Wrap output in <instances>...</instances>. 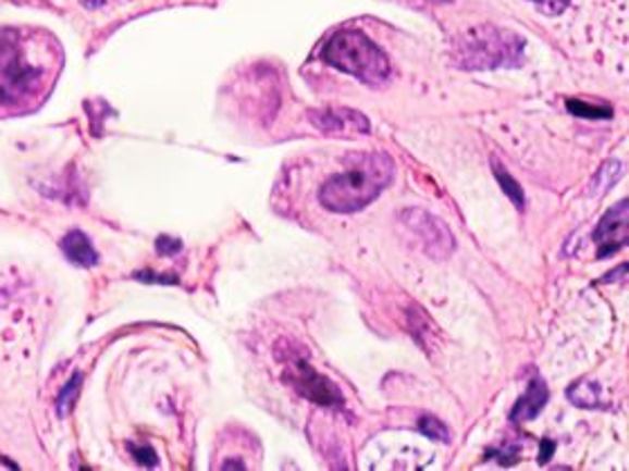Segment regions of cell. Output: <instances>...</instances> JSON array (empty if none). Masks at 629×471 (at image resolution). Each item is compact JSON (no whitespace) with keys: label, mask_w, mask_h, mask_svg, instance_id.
<instances>
[{"label":"cell","mask_w":629,"mask_h":471,"mask_svg":"<svg viewBox=\"0 0 629 471\" xmlns=\"http://www.w3.org/2000/svg\"><path fill=\"white\" fill-rule=\"evenodd\" d=\"M59 52L46 36L0 29V108H25L48 95L57 79Z\"/></svg>","instance_id":"1"},{"label":"cell","mask_w":629,"mask_h":471,"mask_svg":"<svg viewBox=\"0 0 629 471\" xmlns=\"http://www.w3.org/2000/svg\"><path fill=\"white\" fill-rule=\"evenodd\" d=\"M418 429H421V433H425L428 438L432 441H441V443H447L449 441V431L447 426L434 418V416H423L421 422H418Z\"/></svg>","instance_id":"14"},{"label":"cell","mask_w":629,"mask_h":471,"mask_svg":"<svg viewBox=\"0 0 629 471\" xmlns=\"http://www.w3.org/2000/svg\"><path fill=\"white\" fill-rule=\"evenodd\" d=\"M620 173H622V164L618 160L605 162L603 169L591 179L589 196H605L616 185V179L620 177Z\"/></svg>","instance_id":"12"},{"label":"cell","mask_w":629,"mask_h":471,"mask_svg":"<svg viewBox=\"0 0 629 471\" xmlns=\"http://www.w3.org/2000/svg\"><path fill=\"white\" fill-rule=\"evenodd\" d=\"M181 247H183V243H181L178 238L162 236V238L158 240V249H160V253H176V251H181Z\"/></svg>","instance_id":"19"},{"label":"cell","mask_w":629,"mask_h":471,"mask_svg":"<svg viewBox=\"0 0 629 471\" xmlns=\"http://www.w3.org/2000/svg\"><path fill=\"white\" fill-rule=\"evenodd\" d=\"M84 3H86L88 8H99L101 3H107V0H84Z\"/></svg>","instance_id":"21"},{"label":"cell","mask_w":629,"mask_h":471,"mask_svg":"<svg viewBox=\"0 0 629 471\" xmlns=\"http://www.w3.org/2000/svg\"><path fill=\"white\" fill-rule=\"evenodd\" d=\"M567 106H569V111L574 113V115H580V117H593V120H607V117H612L614 113H612V108H599V106H589V103H584V101H567Z\"/></svg>","instance_id":"15"},{"label":"cell","mask_w":629,"mask_h":471,"mask_svg":"<svg viewBox=\"0 0 629 471\" xmlns=\"http://www.w3.org/2000/svg\"><path fill=\"white\" fill-rule=\"evenodd\" d=\"M286 382L301 395L308 397V400L324 405V407H342V393L333 382L322 377L320 373H314L308 361L301 357L288 355L286 359Z\"/></svg>","instance_id":"5"},{"label":"cell","mask_w":629,"mask_h":471,"mask_svg":"<svg viewBox=\"0 0 629 471\" xmlns=\"http://www.w3.org/2000/svg\"><path fill=\"white\" fill-rule=\"evenodd\" d=\"M523 54V41L517 34L495 27L477 25L464 32L454 41V63L464 70H499L519 65Z\"/></svg>","instance_id":"3"},{"label":"cell","mask_w":629,"mask_h":471,"mask_svg":"<svg viewBox=\"0 0 629 471\" xmlns=\"http://www.w3.org/2000/svg\"><path fill=\"white\" fill-rule=\"evenodd\" d=\"M548 402V388L546 382L542 377H533L527 386V393H523L517 405L513 407V422H529L533 418H538V413L546 407Z\"/></svg>","instance_id":"9"},{"label":"cell","mask_w":629,"mask_h":471,"mask_svg":"<svg viewBox=\"0 0 629 471\" xmlns=\"http://www.w3.org/2000/svg\"><path fill=\"white\" fill-rule=\"evenodd\" d=\"M394 179V162L384 153H354L344 171L320 187V202L333 213H356L371 204Z\"/></svg>","instance_id":"2"},{"label":"cell","mask_w":629,"mask_h":471,"mask_svg":"<svg viewBox=\"0 0 629 471\" xmlns=\"http://www.w3.org/2000/svg\"><path fill=\"white\" fill-rule=\"evenodd\" d=\"M322 59L369 86L382 84L392 72L387 54H384L369 36L356 29H344L333 34L324 44Z\"/></svg>","instance_id":"4"},{"label":"cell","mask_w":629,"mask_h":471,"mask_svg":"<svg viewBox=\"0 0 629 471\" xmlns=\"http://www.w3.org/2000/svg\"><path fill=\"white\" fill-rule=\"evenodd\" d=\"M553 449H555V445H553L551 441H544V443H542V454L538 456V462H540V464H546V462L551 460V456H553Z\"/></svg>","instance_id":"20"},{"label":"cell","mask_w":629,"mask_h":471,"mask_svg":"<svg viewBox=\"0 0 629 471\" xmlns=\"http://www.w3.org/2000/svg\"><path fill=\"white\" fill-rule=\"evenodd\" d=\"M131 451H133V456L137 458L139 464H145V467H156L158 464V456L149 447H133L131 445Z\"/></svg>","instance_id":"17"},{"label":"cell","mask_w":629,"mask_h":471,"mask_svg":"<svg viewBox=\"0 0 629 471\" xmlns=\"http://www.w3.org/2000/svg\"><path fill=\"white\" fill-rule=\"evenodd\" d=\"M493 171H495V177H497L499 187H502L504 194L510 198V202H513L517 209H523V191H521V187L515 183L513 175H510L497 160H493Z\"/></svg>","instance_id":"13"},{"label":"cell","mask_w":629,"mask_h":471,"mask_svg":"<svg viewBox=\"0 0 629 471\" xmlns=\"http://www.w3.org/2000/svg\"><path fill=\"white\" fill-rule=\"evenodd\" d=\"M531 3L542 8L546 14H560L569 5V0H531Z\"/></svg>","instance_id":"18"},{"label":"cell","mask_w":629,"mask_h":471,"mask_svg":"<svg viewBox=\"0 0 629 471\" xmlns=\"http://www.w3.org/2000/svg\"><path fill=\"white\" fill-rule=\"evenodd\" d=\"M403 223L418 234V238L423 240L425 251L434 259H445L447 253L454 249V238L452 232L443 221H439L436 215L423 211V209H405L403 211Z\"/></svg>","instance_id":"6"},{"label":"cell","mask_w":629,"mask_h":471,"mask_svg":"<svg viewBox=\"0 0 629 471\" xmlns=\"http://www.w3.org/2000/svg\"><path fill=\"white\" fill-rule=\"evenodd\" d=\"M79 384H82V377L77 375V377H75V382H70V384L63 388L61 397H59V400H57V407H59V413H61V416H65V413H67V409H70V402L75 400V395H77V391H79Z\"/></svg>","instance_id":"16"},{"label":"cell","mask_w":629,"mask_h":471,"mask_svg":"<svg viewBox=\"0 0 629 471\" xmlns=\"http://www.w3.org/2000/svg\"><path fill=\"white\" fill-rule=\"evenodd\" d=\"M627 200H620L618 204H614L605 215L603 221L599 223L596 232H593V240L599 245V259H607L612 253L620 251L627 245L629 238V230H627V219H629V211H627Z\"/></svg>","instance_id":"7"},{"label":"cell","mask_w":629,"mask_h":471,"mask_svg":"<svg viewBox=\"0 0 629 471\" xmlns=\"http://www.w3.org/2000/svg\"><path fill=\"white\" fill-rule=\"evenodd\" d=\"M308 117L314 128L326 135H367L371 131L369 120L354 108H324Z\"/></svg>","instance_id":"8"},{"label":"cell","mask_w":629,"mask_h":471,"mask_svg":"<svg viewBox=\"0 0 629 471\" xmlns=\"http://www.w3.org/2000/svg\"><path fill=\"white\" fill-rule=\"evenodd\" d=\"M569 400L571 405L580 409H599L601 407V384L593 382L589 377L580 380L569 388Z\"/></svg>","instance_id":"11"},{"label":"cell","mask_w":629,"mask_h":471,"mask_svg":"<svg viewBox=\"0 0 629 471\" xmlns=\"http://www.w3.org/2000/svg\"><path fill=\"white\" fill-rule=\"evenodd\" d=\"M61 249L65 251L67 261H73L79 268H92L97 263V251L84 232H70L61 240Z\"/></svg>","instance_id":"10"}]
</instances>
